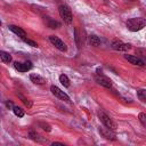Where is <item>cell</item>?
I'll return each instance as SVG.
<instances>
[{
    "label": "cell",
    "instance_id": "7c38bea8",
    "mask_svg": "<svg viewBox=\"0 0 146 146\" xmlns=\"http://www.w3.org/2000/svg\"><path fill=\"white\" fill-rule=\"evenodd\" d=\"M29 136H30V138H31L32 140L38 141V143H46V141H47V139L42 138V137H41V136H40L38 132H35V131H30Z\"/></svg>",
    "mask_w": 146,
    "mask_h": 146
},
{
    "label": "cell",
    "instance_id": "30bf717a",
    "mask_svg": "<svg viewBox=\"0 0 146 146\" xmlns=\"http://www.w3.org/2000/svg\"><path fill=\"white\" fill-rule=\"evenodd\" d=\"M96 81H97L98 84H100V86H103V87H105V88H110V87L112 86V81H111L110 79L103 76V75L97 76V78H96Z\"/></svg>",
    "mask_w": 146,
    "mask_h": 146
},
{
    "label": "cell",
    "instance_id": "9c48e42d",
    "mask_svg": "<svg viewBox=\"0 0 146 146\" xmlns=\"http://www.w3.org/2000/svg\"><path fill=\"white\" fill-rule=\"evenodd\" d=\"M124 58H125L128 62H130L131 64H133V65H138V66H144V65H145L144 60L140 59L138 56H133V55H124Z\"/></svg>",
    "mask_w": 146,
    "mask_h": 146
},
{
    "label": "cell",
    "instance_id": "d4e9b609",
    "mask_svg": "<svg viewBox=\"0 0 146 146\" xmlns=\"http://www.w3.org/2000/svg\"><path fill=\"white\" fill-rule=\"evenodd\" d=\"M51 145H52V146H55V145H62V146H64V144H63V143H58V141H56V143H52Z\"/></svg>",
    "mask_w": 146,
    "mask_h": 146
},
{
    "label": "cell",
    "instance_id": "e0dca14e",
    "mask_svg": "<svg viewBox=\"0 0 146 146\" xmlns=\"http://www.w3.org/2000/svg\"><path fill=\"white\" fill-rule=\"evenodd\" d=\"M59 82L64 86V87H70V79L67 78V75H65V74H60L59 75Z\"/></svg>",
    "mask_w": 146,
    "mask_h": 146
},
{
    "label": "cell",
    "instance_id": "44dd1931",
    "mask_svg": "<svg viewBox=\"0 0 146 146\" xmlns=\"http://www.w3.org/2000/svg\"><path fill=\"white\" fill-rule=\"evenodd\" d=\"M22 40H23L25 43H27L29 46H31V47H38V43H36L35 41H33V40H31V39H29V38H26V36L22 38Z\"/></svg>",
    "mask_w": 146,
    "mask_h": 146
},
{
    "label": "cell",
    "instance_id": "ba28073f",
    "mask_svg": "<svg viewBox=\"0 0 146 146\" xmlns=\"http://www.w3.org/2000/svg\"><path fill=\"white\" fill-rule=\"evenodd\" d=\"M112 48L114 50H117V51H127V50H129L131 48V44L124 43V42H122L120 40H116V41H114L112 43Z\"/></svg>",
    "mask_w": 146,
    "mask_h": 146
},
{
    "label": "cell",
    "instance_id": "5b68a950",
    "mask_svg": "<svg viewBox=\"0 0 146 146\" xmlns=\"http://www.w3.org/2000/svg\"><path fill=\"white\" fill-rule=\"evenodd\" d=\"M49 41L58 49V50H60V51H66L67 50V47H66V44H65V42L64 41H62L58 36H55V35H50L49 36Z\"/></svg>",
    "mask_w": 146,
    "mask_h": 146
},
{
    "label": "cell",
    "instance_id": "2e32d148",
    "mask_svg": "<svg viewBox=\"0 0 146 146\" xmlns=\"http://www.w3.org/2000/svg\"><path fill=\"white\" fill-rule=\"evenodd\" d=\"M89 42H90V44H91V46L98 47V46L100 44V39H99L97 35L92 34V35H90V36H89Z\"/></svg>",
    "mask_w": 146,
    "mask_h": 146
},
{
    "label": "cell",
    "instance_id": "484cf974",
    "mask_svg": "<svg viewBox=\"0 0 146 146\" xmlns=\"http://www.w3.org/2000/svg\"><path fill=\"white\" fill-rule=\"evenodd\" d=\"M1 25H2V23H1V21H0V27H1Z\"/></svg>",
    "mask_w": 146,
    "mask_h": 146
},
{
    "label": "cell",
    "instance_id": "5bb4252c",
    "mask_svg": "<svg viewBox=\"0 0 146 146\" xmlns=\"http://www.w3.org/2000/svg\"><path fill=\"white\" fill-rule=\"evenodd\" d=\"M30 80L33 82V83H35V84H43L46 81H44V79L42 78V76H40L39 74H31L30 75Z\"/></svg>",
    "mask_w": 146,
    "mask_h": 146
},
{
    "label": "cell",
    "instance_id": "52a82bcc",
    "mask_svg": "<svg viewBox=\"0 0 146 146\" xmlns=\"http://www.w3.org/2000/svg\"><path fill=\"white\" fill-rule=\"evenodd\" d=\"M99 133L104 137V138H106V139H108V140H115L116 139V137H115V133L113 132V130H111V129H108V128H106V127H99Z\"/></svg>",
    "mask_w": 146,
    "mask_h": 146
},
{
    "label": "cell",
    "instance_id": "8992f818",
    "mask_svg": "<svg viewBox=\"0 0 146 146\" xmlns=\"http://www.w3.org/2000/svg\"><path fill=\"white\" fill-rule=\"evenodd\" d=\"M14 67L18 72H27L29 70L32 68V63L31 62H14Z\"/></svg>",
    "mask_w": 146,
    "mask_h": 146
},
{
    "label": "cell",
    "instance_id": "603a6c76",
    "mask_svg": "<svg viewBox=\"0 0 146 146\" xmlns=\"http://www.w3.org/2000/svg\"><path fill=\"white\" fill-rule=\"evenodd\" d=\"M41 125L43 127V130H46V131H50V130H51V128H50V125H49V124H44V123H41Z\"/></svg>",
    "mask_w": 146,
    "mask_h": 146
},
{
    "label": "cell",
    "instance_id": "7a4b0ae2",
    "mask_svg": "<svg viewBox=\"0 0 146 146\" xmlns=\"http://www.w3.org/2000/svg\"><path fill=\"white\" fill-rule=\"evenodd\" d=\"M58 11H59V15H60V17L63 18L64 23H66V24H71V23H72V21H73V15H72V11H71V9H70L68 6H66V5L59 6Z\"/></svg>",
    "mask_w": 146,
    "mask_h": 146
},
{
    "label": "cell",
    "instance_id": "d6986e66",
    "mask_svg": "<svg viewBox=\"0 0 146 146\" xmlns=\"http://www.w3.org/2000/svg\"><path fill=\"white\" fill-rule=\"evenodd\" d=\"M137 95H138V98H139L143 103L146 102V90H145V89H140V90H138V91H137Z\"/></svg>",
    "mask_w": 146,
    "mask_h": 146
},
{
    "label": "cell",
    "instance_id": "ac0fdd59",
    "mask_svg": "<svg viewBox=\"0 0 146 146\" xmlns=\"http://www.w3.org/2000/svg\"><path fill=\"white\" fill-rule=\"evenodd\" d=\"M13 112H14V114L16 115V116H18V117H23L24 116V110L23 108H21V107H18V106H14L13 107Z\"/></svg>",
    "mask_w": 146,
    "mask_h": 146
},
{
    "label": "cell",
    "instance_id": "8fae6325",
    "mask_svg": "<svg viewBox=\"0 0 146 146\" xmlns=\"http://www.w3.org/2000/svg\"><path fill=\"white\" fill-rule=\"evenodd\" d=\"M8 27H9V30H10L11 32H14L16 35H18V36H21V38L26 36V33H25V31H24L23 29H21V27H18V26H16V25H9Z\"/></svg>",
    "mask_w": 146,
    "mask_h": 146
},
{
    "label": "cell",
    "instance_id": "4fadbf2b",
    "mask_svg": "<svg viewBox=\"0 0 146 146\" xmlns=\"http://www.w3.org/2000/svg\"><path fill=\"white\" fill-rule=\"evenodd\" d=\"M44 22L47 23L48 27H50V29H58V27L60 26V24H59L57 21H54V19L50 18V17H44Z\"/></svg>",
    "mask_w": 146,
    "mask_h": 146
},
{
    "label": "cell",
    "instance_id": "7402d4cb",
    "mask_svg": "<svg viewBox=\"0 0 146 146\" xmlns=\"http://www.w3.org/2000/svg\"><path fill=\"white\" fill-rule=\"evenodd\" d=\"M139 121L141 122L143 127H146V115H145V113H139Z\"/></svg>",
    "mask_w": 146,
    "mask_h": 146
},
{
    "label": "cell",
    "instance_id": "cb8c5ba5",
    "mask_svg": "<svg viewBox=\"0 0 146 146\" xmlns=\"http://www.w3.org/2000/svg\"><path fill=\"white\" fill-rule=\"evenodd\" d=\"M6 105H7V107H14L11 102H7V103H6Z\"/></svg>",
    "mask_w": 146,
    "mask_h": 146
},
{
    "label": "cell",
    "instance_id": "9a60e30c",
    "mask_svg": "<svg viewBox=\"0 0 146 146\" xmlns=\"http://www.w3.org/2000/svg\"><path fill=\"white\" fill-rule=\"evenodd\" d=\"M0 58H1V60L3 62V63H7V64H9L11 60H13V58H11V55L9 54V52H7V51H0Z\"/></svg>",
    "mask_w": 146,
    "mask_h": 146
},
{
    "label": "cell",
    "instance_id": "277c9868",
    "mask_svg": "<svg viewBox=\"0 0 146 146\" xmlns=\"http://www.w3.org/2000/svg\"><path fill=\"white\" fill-rule=\"evenodd\" d=\"M50 90H51L52 95H55V96H56L57 98H59L60 100H64V102H66V103H70V102H71L70 97H68L64 91H62L58 87H56V86H51V87H50Z\"/></svg>",
    "mask_w": 146,
    "mask_h": 146
},
{
    "label": "cell",
    "instance_id": "3957f363",
    "mask_svg": "<svg viewBox=\"0 0 146 146\" xmlns=\"http://www.w3.org/2000/svg\"><path fill=\"white\" fill-rule=\"evenodd\" d=\"M99 117H100L102 122L104 123V125H105L106 128H108V129L115 131V129H116V124H115V122H114V121H113L106 113H104V112H99Z\"/></svg>",
    "mask_w": 146,
    "mask_h": 146
},
{
    "label": "cell",
    "instance_id": "ffe728a7",
    "mask_svg": "<svg viewBox=\"0 0 146 146\" xmlns=\"http://www.w3.org/2000/svg\"><path fill=\"white\" fill-rule=\"evenodd\" d=\"M18 97L22 99V102L24 103V105H25V106H27L29 108H30V107H32V102H31V100H29L27 98H25L22 94H18Z\"/></svg>",
    "mask_w": 146,
    "mask_h": 146
},
{
    "label": "cell",
    "instance_id": "6da1fadb",
    "mask_svg": "<svg viewBox=\"0 0 146 146\" xmlns=\"http://www.w3.org/2000/svg\"><path fill=\"white\" fill-rule=\"evenodd\" d=\"M145 25H146V21H145V18H141V17L130 18V19L127 21V27L131 32L140 31V30H143L145 27Z\"/></svg>",
    "mask_w": 146,
    "mask_h": 146
}]
</instances>
